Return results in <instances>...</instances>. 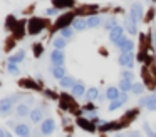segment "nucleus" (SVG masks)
Segmentation results:
<instances>
[{
    "label": "nucleus",
    "instance_id": "nucleus-24",
    "mask_svg": "<svg viewBox=\"0 0 156 137\" xmlns=\"http://www.w3.org/2000/svg\"><path fill=\"white\" fill-rule=\"evenodd\" d=\"M76 5V0H52V7L59 10H64V9H72Z\"/></svg>",
    "mask_w": 156,
    "mask_h": 137
},
{
    "label": "nucleus",
    "instance_id": "nucleus-2",
    "mask_svg": "<svg viewBox=\"0 0 156 137\" xmlns=\"http://www.w3.org/2000/svg\"><path fill=\"white\" fill-rule=\"evenodd\" d=\"M47 109H49V107H47V102H45V100H44V102H41L37 107H34V109H32V112H30V115H29L30 122L32 124H39V125H41V124L47 119V117H45Z\"/></svg>",
    "mask_w": 156,
    "mask_h": 137
},
{
    "label": "nucleus",
    "instance_id": "nucleus-3",
    "mask_svg": "<svg viewBox=\"0 0 156 137\" xmlns=\"http://www.w3.org/2000/svg\"><path fill=\"white\" fill-rule=\"evenodd\" d=\"M76 17H77V13H76V12H66V13H62V15H59L57 20L54 22L52 30H59V32H61L62 29H67V27H71Z\"/></svg>",
    "mask_w": 156,
    "mask_h": 137
},
{
    "label": "nucleus",
    "instance_id": "nucleus-22",
    "mask_svg": "<svg viewBox=\"0 0 156 137\" xmlns=\"http://www.w3.org/2000/svg\"><path fill=\"white\" fill-rule=\"evenodd\" d=\"M25 55H27V52H25L24 49H20V50H17L15 53H12L10 57L7 59V63H20V62H24V59H25Z\"/></svg>",
    "mask_w": 156,
    "mask_h": 137
},
{
    "label": "nucleus",
    "instance_id": "nucleus-7",
    "mask_svg": "<svg viewBox=\"0 0 156 137\" xmlns=\"http://www.w3.org/2000/svg\"><path fill=\"white\" fill-rule=\"evenodd\" d=\"M138 107H144V109L151 110V112H156V97L153 95V94L139 97V100H138Z\"/></svg>",
    "mask_w": 156,
    "mask_h": 137
},
{
    "label": "nucleus",
    "instance_id": "nucleus-11",
    "mask_svg": "<svg viewBox=\"0 0 156 137\" xmlns=\"http://www.w3.org/2000/svg\"><path fill=\"white\" fill-rule=\"evenodd\" d=\"M39 130L42 132V135H44V137L54 134V130H55V120L52 119V117H47V119H45L41 125H39Z\"/></svg>",
    "mask_w": 156,
    "mask_h": 137
},
{
    "label": "nucleus",
    "instance_id": "nucleus-16",
    "mask_svg": "<svg viewBox=\"0 0 156 137\" xmlns=\"http://www.w3.org/2000/svg\"><path fill=\"white\" fill-rule=\"evenodd\" d=\"M106 22V19L102 15H92V17H87V29H98V27H102Z\"/></svg>",
    "mask_w": 156,
    "mask_h": 137
},
{
    "label": "nucleus",
    "instance_id": "nucleus-33",
    "mask_svg": "<svg viewBox=\"0 0 156 137\" xmlns=\"http://www.w3.org/2000/svg\"><path fill=\"white\" fill-rule=\"evenodd\" d=\"M122 105H124V104H122V100H121V99H119V100H112V102L108 105V110H109V112H114V110L121 109Z\"/></svg>",
    "mask_w": 156,
    "mask_h": 137
},
{
    "label": "nucleus",
    "instance_id": "nucleus-4",
    "mask_svg": "<svg viewBox=\"0 0 156 137\" xmlns=\"http://www.w3.org/2000/svg\"><path fill=\"white\" fill-rule=\"evenodd\" d=\"M47 23L49 22L45 19H42V17H32L27 22V32L30 33V35H39V33L47 27Z\"/></svg>",
    "mask_w": 156,
    "mask_h": 137
},
{
    "label": "nucleus",
    "instance_id": "nucleus-38",
    "mask_svg": "<svg viewBox=\"0 0 156 137\" xmlns=\"http://www.w3.org/2000/svg\"><path fill=\"white\" fill-rule=\"evenodd\" d=\"M42 52H44V47H42V43H34V55H35V57H41Z\"/></svg>",
    "mask_w": 156,
    "mask_h": 137
},
{
    "label": "nucleus",
    "instance_id": "nucleus-31",
    "mask_svg": "<svg viewBox=\"0 0 156 137\" xmlns=\"http://www.w3.org/2000/svg\"><path fill=\"white\" fill-rule=\"evenodd\" d=\"M114 27H118V20H116V17H109V19H106L104 25H102V29L108 30V32H111Z\"/></svg>",
    "mask_w": 156,
    "mask_h": 137
},
{
    "label": "nucleus",
    "instance_id": "nucleus-46",
    "mask_svg": "<svg viewBox=\"0 0 156 137\" xmlns=\"http://www.w3.org/2000/svg\"><path fill=\"white\" fill-rule=\"evenodd\" d=\"M153 95H154V97H156V90H154V92H153Z\"/></svg>",
    "mask_w": 156,
    "mask_h": 137
},
{
    "label": "nucleus",
    "instance_id": "nucleus-6",
    "mask_svg": "<svg viewBox=\"0 0 156 137\" xmlns=\"http://www.w3.org/2000/svg\"><path fill=\"white\" fill-rule=\"evenodd\" d=\"M9 125L14 129V134L17 137H29V135H32V127L29 125L27 122H9Z\"/></svg>",
    "mask_w": 156,
    "mask_h": 137
},
{
    "label": "nucleus",
    "instance_id": "nucleus-17",
    "mask_svg": "<svg viewBox=\"0 0 156 137\" xmlns=\"http://www.w3.org/2000/svg\"><path fill=\"white\" fill-rule=\"evenodd\" d=\"M104 94H106V99L109 100V102H112V100H119L121 99V90L118 89V87H114V85H111V87H108V89L104 90Z\"/></svg>",
    "mask_w": 156,
    "mask_h": 137
},
{
    "label": "nucleus",
    "instance_id": "nucleus-18",
    "mask_svg": "<svg viewBox=\"0 0 156 137\" xmlns=\"http://www.w3.org/2000/svg\"><path fill=\"white\" fill-rule=\"evenodd\" d=\"M76 122H77V125L81 127V129H84V130H87V132H96V125L91 122L89 119H86V117H77L76 119Z\"/></svg>",
    "mask_w": 156,
    "mask_h": 137
},
{
    "label": "nucleus",
    "instance_id": "nucleus-42",
    "mask_svg": "<svg viewBox=\"0 0 156 137\" xmlns=\"http://www.w3.org/2000/svg\"><path fill=\"white\" fill-rule=\"evenodd\" d=\"M121 100H122V104H128L129 95H128V94H121Z\"/></svg>",
    "mask_w": 156,
    "mask_h": 137
},
{
    "label": "nucleus",
    "instance_id": "nucleus-41",
    "mask_svg": "<svg viewBox=\"0 0 156 137\" xmlns=\"http://www.w3.org/2000/svg\"><path fill=\"white\" fill-rule=\"evenodd\" d=\"M151 43L156 49V27H153V30H151Z\"/></svg>",
    "mask_w": 156,
    "mask_h": 137
},
{
    "label": "nucleus",
    "instance_id": "nucleus-43",
    "mask_svg": "<svg viewBox=\"0 0 156 137\" xmlns=\"http://www.w3.org/2000/svg\"><path fill=\"white\" fill-rule=\"evenodd\" d=\"M5 134H7V130H5V129H2V127H0V137H5Z\"/></svg>",
    "mask_w": 156,
    "mask_h": 137
},
{
    "label": "nucleus",
    "instance_id": "nucleus-44",
    "mask_svg": "<svg viewBox=\"0 0 156 137\" xmlns=\"http://www.w3.org/2000/svg\"><path fill=\"white\" fill-rule=\"evenodd\" d=\"M114 137H126V132H124V134H116Z\"/></svg>",
    "mask_w": 156,
    "mask_h": 137
},
{
    "label": "nucleus",
    "instance_id": "nucleus-23",
    "mask_svg": "<svg viewBox=\"0 0 156 137\" xmlns=\"http://www.w3.org/2000/svg\"><path fill=\"white\" fill-rule=\"evenodd\" d=\"M71 27L76 30V32H82V30L87 29V19H86V17H76Z\"/></svg>",
    "mask_w": 156,
    "mask_h": 137
},
{
    "label": "nucleus",
    "instance_id": "nucleus-39",
    "mask_svg": "<svg viewBox=\"0 0 156 137\" xmlns=\"http://www.w3.org/2000/svg\"><path fill=\"white\" fill-rule=\"evenodd\" d=\"M22 85L29 87V89H35V90L39 89V87H37V84H35L34 80H22Z\"/></svg>",
    "mask_w": 156,
    "mask_h": 137
},
{
    "label": "nucleus",
    "instance_id": "nucleus-27",
    "mask_svg": "<svg viewBox=\"0 0 156 137\" xmlns=\"http://www.w3.org/2000/svg\"><path fill=\"white\" fill-rule=\"evenodd\" d=\"M99 89H96V87H89L87 89V92H86V100L87 102H92V100H96V99H99Z\"/></svg>",
    "mask_w": 156,
    "mask_h": 137
},
{
    "label": "nucleus",
    "instance_id": "nucleus-13",
    "mask_svg": "<svg viewBox=\"0 0 156 137\" xmlns=\"http://www.w3.org/2000/svg\"><path fill=\"white\" fill-rule=\"evenodd\" d=\"M122 39H126V35H124V27L118 25V27H114V29L109 32V42H111L112 45H116L118 42H121Z\"/></svg>",
    "mask_w": 156,
    "mask_h": 137
},
{
    "label": "nucleus",
    "instance_id": "nucleus-9",
    "mask_svg": "<svg viewBox=\"0 0 156 137\" xmlns=\"http://www.w3.org/2000/svg\"><path fill=\"white\" fill-rule=\"evenodd\" d=\"M118 63L122 67V69H129L131 70L134 67V53L128 52V53H119L118 57Z\"/></svg>",
    "mask_w": 156,
    "mask_h": 137
},
{
    "label": "nucleus",
    "instance_id": "nucleus-25",
    "mask_svg": "<svg viewBox=\"0 0 156 137\" xmlns=\"http://www.w3.org/2000/svg\"><path fill=\"white\" fill-rule=\"evenodd\" d=\"M49 70H51L52 77L57 80H62L66 75H67V72H66V67H55V65H51L49 67Z\"/></svg>",
    "mask_w": 156,
    "mask_h": 137
},
{
    "label": "nucleus",
    "instance_id": "nucleus-28",
    "mask_svg": "<svg viewBox=\"0 0 156 137\" xmlns=\"http://www.w3.org/2000/svg\"><path fill=\"white\" fill-rule=\"evenodd\" d=\"M133 84L134 82H129V80H119V84H118V89L121 90L122 94H128V92H131L133 90Z\"/></svg>",
    "mask_w": 156,
    "mask_h": 137
},
{
    "label": "nucleus",
    "instance_id": "nucleus-29",
    "mask_svg": "<svg viewBox=\"0 0 156 137\" xmlns=\"http://www.w3.org/2000/svg\"><path fill=\"white\" fill-rule=\"evenodd\" d=\"M67 42L69 40H66V39H62V37H55L54 40H52V45H54V49H57V50H64L66 47H67Z\"/></svg>",
    "mask_w": 156,
    "mask_h": 137
},
{
    "label": "nucleus",
    "instance_id": "nucleus-37",
    "mask_svg": "<svg viewBox=\"0 0 156 137\" xmlns=\"http://www.w3.org/2000/svg\"><path fill=\"white\" fill-rule=\"evenodd\" d=\"M45 17H59V13H61V10L55 9V7H49V9H45Z\"/></svg>",
    "mask_w": 156,
    "mask_h": 137
},
{
    "label": "nucleus",
    "instance_id": "nucleus-12",
    "mask_svg": "<svg viewBox=\"0 0 156 137\" xmlns=\"http://www.w3.org/2000/svg\"><path fill=\"white\" fill-rule=\"evenodd\" d=\"M51 63H52V65H55V67H64V63H66L64 50H57V49L52 50V52H51Z\"/></svg>",
    "mask_w": 156,
    "mask_h": 137
},
{
    "label": "nucleus",
    "instance_id": "nucleus-15",
    "mask_svg": "<svg viewBox=\"0 0 156 137\" xmlns=\"http://www.w3.org/2000/svg\"><path fill=\"white\" fill-rule=\"evenodd\" d=\"M96 10H99L98 5H82V7H79V9L76 10V13H77V17H81V15L92 17V15H98Z\"/></svg>",
    "mask_w": 156,
    "mask_h": 137
},
{
    "label": "nucleus",
    "instance_id": "nucleus-21",
    "mask_svg": "<svg viewBox=\"0 0 156 137\" xmlns=\"http://www.w3.org/2000/svg\"><path fill=\"white\" fill-rule=\"evenodd\" d=\"M86 92H87L86 85H84L82 82H79V80H77V84H76V85L71 89V95L74 97V99H79V97H84V95H86Z\"/></svg>",
    "mask_w": 156,
    "mask_h": 137
},
{
    "label": "nucleus",
    "instance_id": "nucleus-20",
    "mask_svg": "<svg viewBox=\"0 0 156 137\" xmlns=\"http://www.w3.org/2000/svg\"><path fill=\"white\" fill-rule=\"evenodd\" d=\"M138 114H139V107H134V109H129V110H126V114L122 115V119H121V122L124 124V127L128 125L129 122H133V120L138 117Z\"/></svg>",
    "mask_w": 156,
    "mask_h": 137
},
{
    "label": "nucleus",
    "instance_id": "nucleus-40",
    "mask_svg": "<svg viewBox=\"0 0 156 137\" xmlns=\"http://www.w3.org/2000/svg\"><path fill=\"white\" fill-rule=\"evenodd\" d=\"M126 137H143L141 130H129V132H126Z\"/></svg>",
    "mask_w": 156,
    "mask_h": 137
},
{
    "label": "nucleus",
    "instance_id": "nucleus-34",
    "mask_svg": "<svg viewBox=\"0 0 156 137\" xmlns=\"http://www.w3.org/2000/svg\"><path fill=\"white\" fill-rule=\"evenodd\" d=\"M121 79H122V80H129V82H133V80H134V74H133L129 69H122Z\"/></svg>",
    "mask_w": 156,
    "mask_h": 137
},
{
    "label": "nucleus",
    "instance_id": "nucleus-45",
    "mask_svg": "<svg viewBox=\"0 0 156 137\" xmlns=\"http://www.w3.org/2000/svg\"><path fill=\"white\" fill-rule=\"evenodd\" d=\"M5 137H14V135H12V134H10V132H9V130H7V134H5Z\"/></svg>",
    "mask_w": 156,
    "mask_h": 137
},
{
    "label": "nucleus",
    "instance_id": "nucleus-5",
    "mask_svg": "<svg viewBox=\"0 0 156 137\" xmlns=\"http://www.w3.org/2000/svg\"><path fill=\"white\" fill-rule=\"evenodd\" d=\"M32 104H34V97L27 95L17 107H15V115L17 117H29L32 112Z\"/></svg>",
    "mask_w": 156,
    "mask_h": 137
},
{
    "label": "nucleus",
    "instance_id": "nucleus-35",
    "mask_svg": "<svg viewBox=\"0 0 156 137\" xmlns=\"http://www.w3.org/2000/svg\"><path fill=\"white\" fill-rule=\"evenodd\" d=\"M143 130H144L146 137H156V130H153L148 122H143Z\"/></svg>",
    "mask_w": 156,
    "mask_h": 137
},
{
    "label": "nucleus",
    "instance_id": "nucleus-10",
    "mask_svg": "<svg viewBox=\"0 0 156 137\" xmlns=\"http://www.w3.org/2000/svg\"><path fill=\"white\" fill-rule=\"evenodd\" d=\"M129 15L133 17V20H134L136 23L141 22V20L144 19V7H143V3L141 2H134V3H133Z\"/></svg>",
    "mask_w": 156,
    "mask_h": 137
},
{
    "label": "nucleus",
    "instance_id": "nucleus-19",
    "mask_svg": "<svg viewBox=\"0 0 156 137\" xmlns=\"http://www.w3.org/2000/svg\"><path fill=\"white\" fill-rule=\"evenodd\" d=\"M124 29L128 33H131V35H136L138 33V27H136V22L133 20V17L129 15H124Z\"/></svg>",
    "mask_w": 156,
    "mask_h": 137
},
{
    "label": "nucleus",
    "instance_id": "nucleus-32",
    "mask_svg": "<svg viewBox=\"0 0 156 137\" xmlns=\"http://www.w3.org/2000/svg\"><path fill=\"white\" fill-rule=\"evenodd\" d=\"M144 90H146V85L143 82H134V84H133V90H131V92L134 94V95H141V94H144Z\"/></svg>",
    "mask_w": 156,
    "mask_h": 137
},
{
    "label": "nucleus",
    "instance_id": "nucleus-30",
    "mask_svg": "<svg viewBox=\"0 0 156 137\" xmlns=\"http://www.w3.org/2000/svg\"><path fill=\"white\" fill-rule=\"evenodd\" d=\"M74 35H76V30L72 29V27H67V29H62L61 32H59V37H62V39H66V40L74 39Z\"/></svg>",
    "mask_w": 156,
    "mask_h": 137
},
{
    "label": "nucleus",
    "instance_id": "nucleus-14",
    "mask_svg": "<svg viewBox=\"0 0 156 137\" xmlns=\"http://www.w3.org/2000/svg\"><path fill=\"white\" fill-rule=\"evenodd\" d=\"M116 47L121 50V53H128V52H133V50H134V42L126 37V39H122L121 42L116 43Z\"/></svg>",
    "mask_w": 156,
    "mask_h": 137
},
{
    "label": "nucleus",
    "instance_id": "nucleus-47",
    "mask_svg": "<svg viewBox=\"0 0 156 137\" xmlns=\"http://www.w3.org/2000/svg\"><path fill=\"white\" fill-rule=\"evenodd\" d=\"M29 137H34V135H29Z\"/></svg>",
    "mask_w": 156,
    "mask_h": 137
},
{
    "label": "nucleus",
    "instance_id": "nucleus-36",
    "mask_svg": "<svg viewBox=\"0 0 156 137\" xmlns=\"http://www.w3.org/2000/svg\"><path fill=\"white\" fill-rule=\"evenodd\" d=\"M7 72L12 75H20V69H19L17 63H7Z\"/></svg>",
    "mask_w": 156,
    "mask_h": 137
},
{
    "label": "nucleus",
    "instance_id": "nucleus-8",
    "mask_svg": "<svg viewBox=\"0 0 156 137\" xmlns=\"http://www.w3.org/2000/svg\"><path fill=\"white\" fill-rule=\"evenodd\" d=\"M124 127V124L121 122V120H111V122H104L102 125L98 127L99 132H119V130Z\"/></svg>",
    "mask_w": 156,
    "mask_h": 137
},
{
    "label": "nucleus",
    "instance_id": "nucleus-26",
    "mask_svg": "<svg viewBox=\"0 0 156 137\" xmlns=\"http://www.w3.org/2000/svg\"><path fill=\"white\" fill-rule=\"evenodd\" d=\"M76 84H77V80H76V77H72V75H66L62 80H59V85L64 87V89H72Z\"/></svg>",
    "mask_w": 156,
    "mask_h": 137
},
{
    "label": "nucleus",
    "instance_id": "nucleus-1",
    "mask_svg": "<svg viewBox=\"0 0 156 137\" xmlns=\"http://www.w3.org/2000/svg\"><path fill=\"white\" fill-rule=\"evenodd\" d=\"M25 97H27V94L15 92V94H10V95L4 97V99H0V117H9Z\"/></svg>",
    "mask_w": 156,
    "mask_h": 137
}]
</instances>
